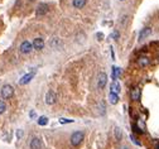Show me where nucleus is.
I'll list each match as a JSON object with an SVG mask.
<instances>
[{"mask_svg": "<svg viewBox=\"0 0 159 149\" xmlns=\"http://www.w3.org/2000/svg\"><path fill=\"white\" fill-rule=\"evenodd\" d=\"M32 51H33L32 42H29V40H23V42H21V44L19 46V52L21 54H29V53H32Z\"/></svg>", "mask_w": 159, "mask_h": 149, "instance_id": "nucleus-3", "label": "nucleus"}, {"mask_svg": "<svg viewBox=\"0 0 159 149\" xmlns=\"http://www.w3.org/2000/svg\"><path fill=\"white\" fill-rule=\"evenodd\" d=\"M42 139L39 137H33L31 143H29V147L31 149H42Z\"/></svg>", "mask_w": 159, "mask_h": 149, "instance_id": "nucleus-13", "label": "nucleus"}, {"mask_svg": "<svg viewBox=\"0 0 159 149\" xmlns=\"http://www.w3.org/2000/svg\"><path fill=\"white\" fill-rule=\"evenodd\" d=\"M120 2H124V0H120Z\"/></svg>", "mask_w": 159, "mask_h": 149, "instance_id": "nucleus-34", "label": "nucleus"}, {"mask_svg": "<svg viewBox=\"0 0 159 149\" xmlns=\"http://www.w3.org/2000/svg\"><path fill=\"white\" fill-rule=\"evenodd\" d=\"M114 135H115V140L120 141L122 139V131H121V128L119 126H115L114 128Z\"/></svg>", "mask_w": 159, "mask_h": 149, "instance_id": "nucleus-19", "label": "nucleus"}, {"mask_svg": "<svg viewBox=\"0 0 159 149\" xmlns=\"http://www.w3.org/2000/svg\"><path fill=\"white\" fill-rule=\"evenodd\" d=\"M32 44H33V49H35V51H43V48H44V39L39 37L34 38Z\"/></svg>", "mask_w": 159, "mask_h": 149, "instance_id": "nucleus-10", "label": "nucleus"}, {"mask_svg": "<svg viewBox=\"0 0 159 149\" xmlns=\"http://www.w3.org/2000/svg\"><path fill=\"white\" fill-rule=\"evenodd\" d=\"M86 4H87V0H73V2H72V5H73V8H76V9H82Z\"/></svg>", "mask_w": 159, "mask_h": 149, "instance_id": "nucleus-17", "label": "nucleus"}, {"mask_svg": "<svg viewBox=\"0 0 159 149\" xmlns=\"http://www.w3.org/2000/svg\"><path fill=\"white\" fill-rule=\"evenodd\" d=\"M106 83H107V75L102 71V72H100L97 76V89L104 90L106 87Z\"/></svg>", "mask_w": 159, "mask_h": 149, "instance_id": "nucleus-6", "label": "nucleus"}, {"mask_svg": "<svg viewBox=\"0 0 159 149\" xmlns=\"http://www.w3.org/2000/svg\"><path fill=\"white\" fill-rule=\"evenodd\" d=\"M29 118H31V119H37V114H35V111H34V110H31V112H29Z\"/></svg>", "mask_w": 159, "mask_h": 149, "instance_id": "nucleus-30", "label": "nucleus"}, {"mask_svg": "<svg viewBox=\"0 0 159 149\" xmlns=\"http://www.w3.org/2000/svg\"><path fill=\"white\" fill-rule=\"evenodd\" d=\"M121 91V85L119 81H112L111 85H110V92H115V94H120Z\"/></svg>", "mask_w": 159, "mask_h": 149, "instance_id": "nucleus-15", "label": "nucleus"}, {"mask_svg": "<svg viewBox=\"0 0 159 149\" xmlns=\"http://www.w3.org/2000/svg\"><path fill=\"white\" fill-rule=\"evenodd\" d=\"M49 11V5L46 4V3H41L38 6H37V10H35V15L38 18H42L47 15V13Z\"/></svg>", "mask_w": 159, "mask_h": 149, "instance_id": "nucleus-5", "label": "nucleus"}, {"mask_svg": "<svg viewBox=\"0 0 159 149\" xmlns=\"http://www.w3.org/2000/svg\"><path fill=\"white\" fill-rule=\"evenodd\" d=\"M76 42H77V43H80V44L85 43V42H86V35H85L82 32L77 33V34H76Z\"/></svg>", "mask_w": 159, "mask_h": 149, "instance_id": "nucleus-20", "label": "nucleus"}, {"mask_svg": "<svg viewBox=\"0 0 159 149\" xmlns=\"http://www.w3.org/2000/svg\"><path fill=\"white\" fill-rule=\"evenodd\" d=\"M15 134H17V139L20 140L21 138H23V135H24V131H23V129H18Z\"/></svg>", "mask_w": 159, "mask_h": 149, "instance_id": "nucleus-29", "label": "nucleus"}, {"mask_svg": "<svg viewBox=\"0 0 159 149\" xmlns=\"http://www.w3.org/2000/svg\"><path fill=\"white\" fill-rule=\"evenodd\" d=\"M151 32H153V29H151V27H144L143 29L139 32V35H138V39L139 42H143L144 39H147L149 35L151 34Z\"/></svg>", "mask_w": 159, "mask_h": 149, "instance_id": "nucleus-9", "label": "nucleus"}, {"mask_svg": "<svg viewBox=\"0 0 159 149\" xmlns=\"http://www.w3.org/2000/svg\"><path fill=\"white\" fill-rule=\"evenodd\" d=\"M133 129H134V133H136V134H143V133H144L136 124H133Z\"/></svg>", "mask_w": 159, "mask_h": 149, "instance_id": "nucleus-28", "label": "nucleus"}, {"mask_svg": "<svg viewBox=\"0 0 159 149\" xmlns=\"http://www.w3.org/2000/svg\"><path fill=\"white\" fill-rule=\"evenodd\" d=\"M37 123H38V125H41V126H46L47 124H48V118L47 116H39L38 119H37Z\"/></svg>", "mask_w": 159, "mask_h": 149, "instance_id": "nucleus-21", "label": "nucleus"}, {"mask_svg": "<svg viewBox=\"0 0 159 149\" xmlns=\"http://www.w3.org/2000/svg\"><path fill=\"white\" fill-rule=\"evenodd\" d=\"M119 149H130V148H129L128 145H121V147H120Z\"/></svg>", "mask_w": 159, "mask_h": 149, "instance_id": "nucleus-33", "label": "nucleus"}, {"mask_svg": "<svg viewBox=\"0 0 159 149\" xmlns=\"http://www.w3.org/2000/svg\"><path fill=\"white\" fill-rule=\"evenodd\" d=\"M35 72H37V68L35 67H33L32 70H31V72L29 73H27V75H24L21 79L19 80V85H21V86H24V85H27V83H29L32 80H33V77L35 76Z\"/></svg>", "mask_w": 159, "mask_h": 149, "instance_id": "nucleus-4", "label": "nucleus"}, {"mask_svg": "<svg viewBox=\"0 0 159 149\" xmlns=\"http://www.w3.org/2000/svg\"><path fill=\"white\" fill-rule=\"evenodd\" d=\"M110 38H112L114 40H119V38H120V32L116 29V31H114L111 34H110Z\"/></svg>", "mask_w": 159, "mask_h": 149, "instance_id": "nucleus-23", "label": "nucleus"}, {"mask_svg": "<svg viewBox=\"0 0 159 149\" xmlns=\"http://www.w3.org/2000/svg\"><path fill=\"white\" fill-rule=\"evenodd\" d=\"M140 87L139 86H135L130 90V99H131L133 101H139L140 100Z\"/></svg>", "mask_w": 159, "mask_h": 149, "instance_id": "nucleus-11", "label": "nucleus"}, {"mask_svg": "<svg viewBox=\"0 0 159 149\" xmlns=\"http://www.w3.org/2000/svg\"><path fill=\"white\" fill-rule=\"evenodd\" d=\"M96 39L97 40H102L104 39V33H97L96 34Z\"/></svg>", "mask_w": 159, "mask_h": 149, "instance_id": "nucleus-31", "label": "nucleus"}, {"mask_svg": "<svg viewBox=\"0 0 159 149\" xmlns=\"http://www.w3.org/2000/svg\"><path fill=\"white\" fill-rule=\"evenodd\" d=\"M85 139V133L83 131H75V133H72V135L70 138V141H71V145L72 147H78L80 144L82 143V140Z\"/></svg>", "mask_w": 159, "mask_h": 149, "instance_id": "nucleus-1", "label": "nucleus"}, {"mask_svg": "<svg viewBox=\"0 0 159 149\" xmlns=\"http://www.w3.org/2000/svg\"><path fill=\"white\" fill-rule=\"evenodd\" d=\"M97 112L100 114V116H105V114H106V102L104 100H101L97 104Z\"/></svg>", "mask_w": 159, "mask_h": 149, "instance_id": "nucleus-16", "label": "nucleus"}, {"mask_svg": "<svg viewBox=\"0 0 159 149\" xmlns=\"http://www.w3.org/2000/svg\"><path fill=\"white\" fill-rule=\"evenodd\" d=\"M128 19H129V15H122L121 18H120V20H119V23H120V25L121 27H125L126 25V22H128Z\"/></svg>", "mask_w": 159, "mask_h": 149, "instance_id": "nucleus-22", "label": "nucleus"}, {"mask_svg": "<svg viewBox=\"0 0 159 149\" xmlns=\"http://www.w3.org/2000/svg\"><path fill=\"white\" fill-rule=\"evenodd\" d=\"M31 2H34V0H31Z\"/></svg>", "mask_w": 159, "mask_h": 149, "instance_id": "nucleus-35", "label": "nucleus"}, {"mask_svg": "<svg viewBox=\"0 0 159 149\" xmlns=\"http://www.w3.org/2000/svg\"><path fill=\"white\" fill-rule=\"evenodd\" d=\"M14 95V89L11 85H4V86L2 87V90H0V96H2L3 100H9V99H11Z\"/></svg>", "mask_w": 159, "mask_h": 149, "instance_id": "nucleus-2", "label": "nucleus"}, {"mask_svg": "<svg viewBox=\"0 0 159 149\" xmlns=\"http://www.w3.org/2000/svg\"><path fill=\"white\" fill-rule=\"evenodd\" d=\"M109 101L111 105H116L119 102V95L115 92H109Z\"/></svg>", "mask_w": 159, "mask_h": 149, "instance_id": "nucleus-18", "label": "nucleus"}, {"mask_svg": "<svg viewBox=\"0 0 159 149\" xmlns=\"http://www.w3.org/2000/svg\"><path fill=\"white\" fill-rule=\"evenodd\" d=\"M136 63H138V66L141 67V68H145L150 65V58L147 57V56H140V57L136 60Z\"/></svg>", "mask_w": 159, "mask_h": 149, "instance_id": "nucleus-12", "label": "nucleus"}, {"mask_svg": "<svg viewBox=\"0 0 159 149\" xmlns=\"http://www.w3.org/2000/svg\"><path fill=\"white\" fill-rule=\"evenodd\" d=\"M110 52H111V58H112V60H115V53H114L112 47H110Z\"/></svg>", "mask_w": 159, "mask_h": 149, "instance_id": "nucleus-32", "label": "nucleus"}, {"mask_svg": "<svg viewBox=\"0 0 159 149\" xmlns=\"http://www.w3.org/2000/svg\"><path fill=\"white\" fill-rule=\"evenodd\" d=\"M44 101L47 105H53L56 104L57 101V95H56V92L53 90H48L46 92V96H44Z\"/></svg>", "mask_w": 159, "mask_h": 149, "instance_id": "nucleus-7", "label": "nucleus"}, {"mask_svg": "<svg viewBox=\"0 0 159 149\" xmlns=\"http://www.w3.org/2000/svg\"><path fill=\"white\" fill-rule=\"evenodd\" d=\"M48 44H49L50 48H53L54 51H60V49L63 47L62 40H61L58 37H53V38H50L49 42H48Z\"/></svg>", "mask_w": 159, "mask_h": 149, "instance_id": "nucleus-8", "label": "nucleus"}, {"mask_svg": "<svg viewBox=\"0 0 159 149\" xmlns=\"http://www.w3.org/2000/svg\"><path fill=\"white\" fill-rule=\"evenodd\" d=\"M111 70H112L111 80H112V81H118V79H120V76L122 75V70H121L120 67H116V66H114Z\"/></svg>", "mask_w": 159, "mask_h": 149, "instance_id": "nucleus-14", "label": "nucleus"}, {"mask_svg": "<svg viewBox=\"0 0 159 149\" xmlns=\"http://www.w3.org/2000/svg\"><path fill=\"white\" fill-rule=\"evenodd\" d=\"M58 121H60V124H68V123H73V120H72V119H66V118H61Z\"/></svg>", "mask_w": 159, "mask_h": 149, "instance_id": "nucleus-25", "label": "nucleus"}, {"mask_svg": "<svg viewBox=\"0 0 159 149\" xmlns=\"http://www.w3.org/2000/svg\"><path fill=\"white\" fill-rule=\"evenodd\" d=\"M136 125H138L143 131H145V124H144V121H143L141 119H139V120H138V123H136Z\"/></svg>", "mask_w": 159, "mask_h": 149, "instance_id": "nucleus-26", "label": "nucleus"}, {"mask_svg": "<svg viewBox=\"0 0 159 149\" xmlns=\"http://www.w3.org/2000/svg\"><path fill=\"white\" fill-rule=\"evenodd\" d=\"M130 139H131V141H133V143H134L135 145H140V141H139L138 139H136V137L134 135V134H130Z\"/></svg>", "mask_w": 159, "mask_h": 149, "instance_id": "nucleus-27", "label": "nucleus"}, {"mask_svg": "<svg viewBox=\"0 0 159 149\" xmlns=\"http://www.w3.org/2000/svg\"><path fill=\"white\" fill-rule=\"evenodd\" d=\"M6 110V104L4 102V100H0V115L4 114Z\"/></svg>", "mask_w": 159, "mask_h": 149, "instance_id": "nucleus-24", "label": "nucleus"}]
</instances>
